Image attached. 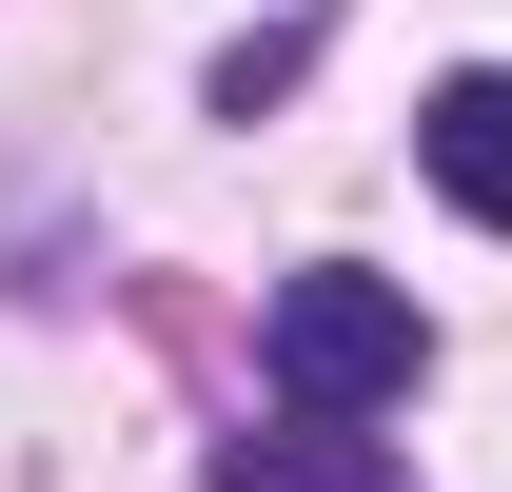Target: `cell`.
<instances>
[{"instance_id":"2","label":"cell","mask_w":512,"mask_h":492,"mask_svg":"<svg viewBox=\"0 0 512 492\" xmlns=\"http://www.w3.org/2000/svg\"><path fill=\"white\" fill-rule=\"evenodd\" d=\"M414 158H434V197L473 217V237H512V60L434 79V99H414Z\"/></svg>"},{"instance_id":"4","label":"cell","mask_w":512,"mask_h":492,"mask_svg":"<svg viewBox=\"0 0 512 492\" xmlns=\"http://www.w3.org/2000/svg\"><path fill=\"white\" fill-rule=\"evenodd\" d=\"M296 60H316V20H276V40H237V60H217V119H256V99H296Z\"/></svg>"},{"instance_id":"3","label":"cell","mask_w":512,"mask_h":492,"mask_svg":"<svg viewBox=\"0 0 512 492\" xmlns=\"http://www.w3.org/2000/svg\"><path fill=\"white\" fill-rule=\"evenodd\" d=\"M197 492H414V453H394V433H316V414H276V433H237Z\"/></svg>"},{"instance_id":"1","label":"cell","mask_w":512,"mask_h":492,"mask_svg":"<svg viewBox=\"0 0 512 492\" xmlns=\"http://www.w3.org/2000/svg\"><path fill=\"white\" fill-rule=\"evenodd\" d=\"M256 355H276V394H296L316 433H355V414H394V394L434 374V315L394 296V276H355V256H316V276H276Z\"/></svg>"}]
</instances>
